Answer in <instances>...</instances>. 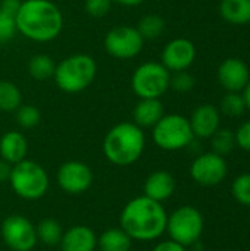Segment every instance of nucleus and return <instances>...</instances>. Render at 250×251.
Segmentation results:
<instances>
[{"mask_svg": "<svg viewBox=\"0 0 250 251\" xmlns=\"http://www.w3.org/2000/svg\"><path fill=\"white\" fill-rule=\"evenodd\" d=\"M171 72L158 62H146L140 65L133 76V91L140 99H161L169 88Z\"/></svg>", "mask_w": 250, "mask_h": 251, "instance_id": "nucleus-7", "label": "nucleus"}, {"mask_svg": "<svg viewBox=\"0 0 250 251\" xmlns=\"http://www.w3.org/2000/svg\"><path fill=\"white\" fill-rule=\"evenodd\" d=\"M97 74L94 59L84 53H77L65 57L56 65L53 78L63 93L77 94L91 85Z\"/></svg>", "mask_w": 250, "mask_h": 251, "instance_id": "nucleus-4", "label": "nucleus"}, {"mask_svg": "<svg viewBox=\"0 0 250 251\" xmlns=\"http://www.w3.org/2000/svg\"><path fill=\"white\" fill-rule=\"evenodd\" d=\"M153 251H186V247L172 240H168V241H161L159 244H156Z\"/></svg>", "mask_w": 250, "mask_h": 251, "instance_id": "nucleus-34", "label": "nucleus"}, {"mask_svg": "<svg viewBox=\"0 0 250 251\" xmlns=\"http://www.w3.org/2000/svg\"><path fill=\"white\" fill-rule=\"evenodd\" d=\"M161 59L169 72L186 71L196 59V47L187 38H174L164 47Z\"/></svg>", "mask_w": 250, "mask_h": 251, "instance_id": "nucleus-13", "label": "nucleus"}, {"mask_svg": "<svg viewBox=\"0 0 250 251\" xmlns=\"http://www.w3.org/2000/svg\"><path fill=\"white\" fill-rule=\"evenodd\" d=\"M15 21L18 32L37 43L55 40L63 26L62 12L50 0H24Z\"/></svg>", "mask_w": 250, "mask_h": 251, "instance_id": "nucleus-2", "label": "nucleus"}, {"mask_svg": "<svg viewBox=\"0 0 250 251\" xmlns=\"http://www.w3.org/2000/svg\"><path fill=\"white\" fill-rule=\"evenodd\" d=\"M144 40L134 26L121 25L112 28L105 37L106 51L121 60L136 57L143 49Z\"/></svg>", "mask_w": 250, "mask_h": 251, "instance_id": "nucleus-10", "label": "nucleus"}, {"mask_svg": "<svg viewBox=\"0 0 250 251\" xmlns=\"http://www.w3.org/2000/svg\"><path fill=\"white\" fill-rule=\"evenodd\" d=\"M193 181L203 187H214L224 181L227 176V162L217 153H205L194 159L190 166Z\"/></svg>", "mask_w": 250, "mask_h": 251, "instance_id": "nucleus-12", "label": "nucleus"}, {"mask_svg": "<svg viewBox=\"0 0 250 251\" xmlns=\"http://www.w3.org/2000/svg\"><path fill=\"white\" fill-rule=\"evenodd\" d=\"M246 104L240 93H228L221 100V112L230 118H239L245 113Z\"/></svg>", "mask_w": 250, "mask_h": 251, "instance_id": "nucleus-27", "label": "nucleus"}, {"mask_svg": "<svg viewBox=\"0 0 250 251\" xmlns=\"http://www.w3.org/2000/svg\"><path fill=\"white\" fill-rule=\"evenodd\" d=\"M59 246L62 251H94L97 235L90 226L75 225L63 232Z\"/></svg>", "mask_w": 250, "mask_h": 251, "instance_id": "nucleus-16", "label": "nucleus"}, {"mask_svg": "<svg viewBox=\"0 0 250 251\" xmlns=\"http://www.w3.org/2000/svg\"><path fill=\"white\" fill-rule=\"evenodd\" d=\"M35 231H37L38 241H41L44 246H50V247L57 246L63 235V229H62L60 224L53 218H46V219L40 221Z\"/></svg>", "mask_w": 250, "mask_h": 251, "instance_id": "nucleus-22", "label": "nucleus"}, {"mask_svg": "<svg viewBox=\"0 0 250 251\" xmlns=\"http://www.w3.org/2000/svg\"><path fill=\"white\" fill-rule=\"evenodd\" d=\"M16 32H18V28H16L15 15L7 13L0 9V44L12 40Z\"/></svg>", "mask_w": 250, "mask_h": 251, "instance_id": "nucleus-30", "label": "nucleus"}, {"mask_svg": "<svg viewBox=\"0 0 250 251\" xmlns=\"http://www.w3.org/2000/svg\"><path fill=\"white\" fill-rule=\"evenodd\" d=\"M21 3H22L21 0H0V9L16 16V12L19 10Z\"/></svg>", "mask_w": 250, "mask_h": 251, "instance_id": "nucleus-35", "label": "nucleus"}, {"mask_svg": "<svg viewBox=\"0 0 250 251\" xmlns=\"http://www.w3.org/2000/svg\"><path fill=\"white\" fill-rule=\"evenodd\" d=\"M40 119H41V113L32 104H24V106L21 104L16 109V122L24 129H31L37 126L40 124Z\"/></svg>", "mask_w": 250, "mask_h": 251, "instance_id": "nucleus-28", "label": "nucleus"}, {"mask_svg": "<svg viewBox=\"0 0 250 251\" xmlns=\"http://www.w3.org/2000/svg\"><path fill=\"white\" fill-rule=\"evenodd\" d=\"M57 185L68 194L85 193L93 184V172L88 165L80 160H69L60 165L56 174Z\"/></svg>", "mask_w": 250, "mask_h": 251, "instance_id": "nucleus-11", "label": "nucleus"}, {"mask_svg": "<svg viewBox=\"0 0 250 251\" xmlns=\"http://www.w3.org/2000/svg\"><path fill=\"white\" fill-rule=\"evenodd\" d=\"M168 215L159 201L146 196L130 200L119 216L121 228L133 241H153L167 231Z\"/></svg>", "mask_w": 250, "mask_h": 251, "instance_id": "nucleus-1", "label": "nucleus"}, {"mask_svg": "<svg viewBox=\"0 0 250 251\" xmlns=\"http://www.w3.org/2000/svg\"><path fill=\"white\" fill-rule=\"evenodd\" d=\"M212 151L220 156L230 154L236 147V137L234 132L230 129H218L212 137Z\"/></svg>", "mask_w": 250, "mask_h": 251, "instance_id": "nucleus-26", "label": "nucleus"}, {"mask_svg": "<svg viewBox=\"0 0 250 251\" xmlns=\"http://www.w3.org/2000/svg\"><path fill=\"white\" fill-rule=\"evenodd\" d=\"M113 3H119L122 6H139L141 4L144 0H112Z\"/></svg>", "mask_w": 250, "mask_h": 251, "instance_id": "nucleus-37", "label": "nucleus"}, {"mask_svg": "<svg viewBox=\"0 0 250 251\" xmlns=\"http://www.w3.org/2000/svg\"><path fill=\"white\" fill-rule=\"evenodd\" d=\"M234 137H236V146H239L245 151H250V121H246L243 125L239 126Z\"/></svg>", "mask_w": 250, "mask_h": 251, "instance_id": "nucleus-33", "label": "nucleus"}, {"mask_svg": "<svg viewBox=\"0 0 250 251\" xmlns=\"http://www.w3.org/2000/svg\"><path fill=\"white\" fill-rule=\"evenodd\" d=\"M167 232L172 241L184 247L193 246L203 232V216L193 206H181L168 216Z\"/></svg>", "mask_w": 250, "mask_h": 251, "instance_id": "nucleus-8", "label": "nucleus"}, {"mask_svg": "<svg viewBox=\"0 0 250 251\" xmlns=\"http://www.w3.org/2000/svg\"><path fill=\"white\" fill-rule=\"evenodd\" d=\"M143 191H144L143 196L162 203L172 197L175 191V179L167 171H156L150 174L144 181Z\"/></svg>", "mask_w": 250, "mask_h": 251, "instance_id": "nucleus-17", "label": "nucleus"}, {"mask_svg": "<svg viewBox=\"0 0 250 251\" xmlns=\"http://www.w3.org/2000/svg\"><path fill=\"white\" fill-rule=\"evenodd\" d=\"M189 122L194 137L211 138L220 129V110L212 104H200L193 110Z\"/></svg>", "mask_w": 250, "mask_h": 251, "instance_id": "nucleus-15", "label": "nucleus"}, {"mask_svg": "<svg viewBox=\"0 0 250 251\" xmlns=\"http://www.w3.org/2000/svg\"><path fill=\"white\" fill-rule=\"evenodd\" d=\"M112 3V0H85V10L93 18H102L108 15Z\"/></svg>", "mask_w": 250, "mask_h": 251, "instance_id": "nucleus-32", "label": "nucleus"}, {"mask_svg": "<svg viewBox=\"0 0 250 251\" xmlns=\"http://www.w3.org/2000/svg\"><path fill=\"white\" fill-rule=\"evenodd\" d=\"M131 244V237L121 226L109 228L97 237V247L100 251H130Z\"/></svg>", "mask_w": 250, "mask_h": 251, "instance_id": "nucleus-21", "label": "nucleus"}, {"mask_svg": "<svg viewBox=\"0 0 250 251\" xmlns=\"http://www.w3.org/2000/svg\"><path fill=\"white\" fill-rule=\"evenodd\" d=\"M137 31L143 40H155L165 31V21L159 15L149 13L139 21Z\"/></svg>", "mask_w": 250, "mask_h": 251, "instance_id": "nucleus-25", "label": "nucleus"}, {"mask_svg": "<svg viewBox=\"0 0 250 251\" xmlns=\"http://www.w3.org/2000/svg\"><path fill=\"white\" fill-rule=\"evenodd\" d=\"M194 82L196 81L193 75H190L186 71H178V72H174V75H171L169 87H172L178 93H187L194 87Z\"/></svg>", "mask_w": 250, "mask_h": 251, "instance_id": "nucleus-31", "label": "nucleus"}, {"mask_svg": "<svg viewBox=\"0 0 250 251\" xmlns=\"http://www.w3.org/2000/svg\"><path fill=\"white\" fill-rule=\"evenodd\" d=\"M28 153L27 138L18 131H9L0 138V157L12 166L22 162Z\"/></svg>", "mask_w": 250, "mask_h": 251, "instance_id": "nucleus-18", "label": "nucleus"}, {"mask_svg": "<svg viewBox=\"0 0 250 251\" xmlns=\"http://www.w3.org/2000/svg\"><path fill=\"white\" fill-rule=\"evenodd\" d=\"M218 81L228 93H240L250 81L249 68L242 59L228 57L218 68Z\"/></svg>", "mask_w": 250, "mask_h": 251, "instance_id": "nucleus-14", "label": "nucleus"}, {"mask_svg": "<svg viewBox=\"0 0 250 251\" xmlns=\"http://www.w3.org/2000/svg\"><path fill=\"white\" fill-rule=\"evenodd\" d=\"M146 146V137L134 122H121L112 126L103 138V154L116 166H130L136 163Z\"/></svg>", "mask_w": 250, "mask_h": 251, "instance_id": "nucleus-3", "label": "nucleus"}, {"mask_svg": "<svg viewBox=\"0 0 250 251\" xmlns=\"http://www.w3.org/2000/svg\"><path fill=\"white\" fill-rule=\"evenodd\" d=\"M56 69V65L53 59L47 54H35L31 57L28 63V72L29 75L37 81H46L53 76Z\"/></svg>", "mask_w": 250, "mask_h": 251, "instance_id": "nucleus-23", "label": "nucleus"}, {"mask_svg": "<svg viewBox=\"0 0 250 251\" xmlns=\"http://www.w3.org/2000/svg\"><path fill=\"white\" fill-rule=\"evenodd\" d=\"M233 196L240 204L250 207V174H243L234 179Z\"/></svg>", "mask_w": 250, "mask_h": 251, "instance_id": "nucleus-29", "label": "nucleus"}, {"mask_svg": "<svg viewBox=\"0 0 250 251\" xmlns=\"http://www.w3.org/2000/svg\"><path fill=\"white\" fill-rule=\"evenodd\" d=\"M220 13L228 24L246 25L250 22V0H222Z\"/></svg>", "mask_w": 250, "mask_h": 251, "instance_id": "nucleus-20", "label": "nucleus"}, {"mask_svg": "<svg viewBox=\"0 0 250 251\" xmlns=\"http://www.w3.org/2000/svg\"><path fill=\"white\" fill-rule=\"evenodd\" d=\"M164 115V104L159 99H140L133 112L134 124L141 129L153 128Z\"/></svg>", "mask_w": 250, "mask_h": 251, "instance_id": "nucleus-19", "label": "nucleus"}, {"mask_svg": "<svg viewBox=\"0 0 250 251\" xmlns=\"http://www.w3.org/2000/svg\"><path fill=\"white\" fill-rule=\"evenodd\" d=\"M9 182L15 194L28 201L40 200L49 190V175L46 169L40 163L28 159L12 166Z\"/></svg>", "mask_w": 250, "mask_h": 251, "instance_id": "nucleus-5", "label": "nucleus"}, {"mask_svg": "<svg viewBox=\"0 0 250 251\" xmlns=\"http://www.w3.org/2000/svg\"><path fill=\"white\" fill-rule=\"evenodd\" d=\"M10 172H12V165L0 159V182H6V181L9 182Z\"/></svg>", "mask_w": 250, "mask_h": 251, "instance_id": "nucleus-36", "label": "nucleus"}, {"mask_svg": "<svg viewBox=\"0 0 250 251\" xmlns=\"http://www.w3.org/2000/svg\"><path fill=\"white\" fill-rule=\"evenodd\" d=\"M243 99H245V104H246V109H249L250 110V81L248 82V85L245 87V90H243Z\"/></svg>", "mask_w": 250, "mask_h": 251, "instance_id": "nucleus-38", "label": "nucleus"}, {"mask_svg": "<svg viewBox=\"0 0 250 251\" xmlns=\"http://www.w3.org/2000/svg\"><path fill=\"white\" fill-rule=\"evenodd\" d=\"M22 103V96L19 88L6 79L0 81V110L1 112H13Z\"/></svg>", "mask_w": 250, "mask_h": 251, "instance_id": "nucleus-24", "label": "nucleus"}, {"mask_svg": "<svg viewBox=\"0 0 250 251\" xmlns=\"http://www.w3.org/2000/svg\"><path fill=\"white\" fill-rule=\"evenodd\" d=\"M152 137L155 144L167 151L181 150L193 143V131L190 122L183 115H164L153 126Z\"/></svg>", "mask_w": 250, "mask_h": 251, "instance_id": "nucleus-6", "label": "nucleus"}, {"mask_svg": "<svg viewBox=\"0 0 250 251\" xmlns=\"http://www.w3.org/2000/svg\"><path fill=\"white\" fill-rule=\"evenodd\" d=\"M1 238L12 251H31L37 244V231L22 215H10L1 224Z\"/></svg>", "mask_w": 250, "mask_h": 251, "instance_id": "nucleus-9", "label": "nucleus"}]
</instances>
